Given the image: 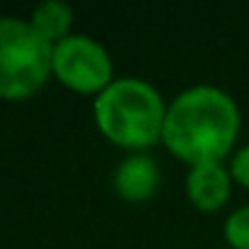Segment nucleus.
<instances>
[{
  "label": "nucleus",
  "mask_w": 249,
  "mask_h": 249,
  "mask_svg": "<svg viewBox=\"0 0 249 249\" xmlns=\"http://www.w3.org/2000/svg\"><path fill=\"white\" fill-rule=\"evenodd\" d=\"M242 130L237 100L210 83L181 90L166 107L161 144L186 166L227 161Z\"/></svg>",
  "instance_id": "obj_1"
},
{
  "label": "nucleus",
  "mask_w": 249,
  "mask_h": 249,
  "mask_svg": "<svg viewBox=\"0 0 249 249\" xmlns=\"http://www.w3.org/2000/svg\"><path fill=\"white\" fill-rule=\"evenodd\" d=\"M169 103L144 78H115L93 98V120L98 132L127 154L149 152L161 144Z\"/></svg>",
  "instance_id": "obj_2"
},
{
  "label": "nucleus",
  "mask_w": 249,
  "mask_h": 249,
  "mask_svg": "<svg viewBox=\"0 0 249 249\" xmlns=\"http://www.w3.org/2000/svg\"><path fill=\"white\" fill-rule=\"evenodd\" d=\"M52 78V44L27 20L0 18V100L35 98Z\"/></svg>",
  "instance_id": "obj_3"
},
{
  "label": "nucleus",
  "mask_w": 249,
  "mask_h": 249,
  "mask_svg": "<svg viewBox=\"0 0 249 249\" xmlns=\"http://www.w3.org/2000/svg\"><path fill=\"white\" fill-rule=\"evenodd\" d=\"M52 78L78 95H100L117 76L110 52L90 35L73 32L52 47Z\"/></svg>",
  "instance_id": "obj_4"
},
{
  "label": "nucleus",
  "mask_w": 249,
  "mask_h": 249,
  "mask_svg": "<svg viewBox=\"0 0 249 249\" xmlns=\"http://www.w3.org/2000/svg\"><path fill=\"white\" fill-rule=\"evenodd\" d=\"M161 188V166L149 152L127 154L112 171V191L120 200L142 205L157 198Z\"/></svg>",
  "instance_id": "obj_5"
},
{
  "label": "nucleus",
  "mask_w": 249,
  "mask_h": 249,
  "mask_svg": "<svg viewBox=\"0 0 249 249\" xmlns=\"http://www.w3.org/2000/svg\"><path fill=\"white\" fill-rule=\"evenodd\" d=\"M183 186H186L188 203L198 213L213 215L230 203L234 181L230 176L227 161H205V164L188 166Z\"/></svg>",
  "instance_id": "obj_6"
},
{
  "label": "nucleus",
  "mask_w": 249,
  "mask_h": 249,
  "mask_svg": "<svg viewBox=\"0 0 249 249\" xmlns=\"http://www.w3.org/2000/svg\"><path fill=\"white\" fill-rule=\"evenodd\" d=\"M27 22L32 25V30L47 42V44H59L61 39L71 37V27H73V8L61 0H47L39 3L32 15L27 18Z\"/></svg>",
  "instance_id": "obj_7"
},
{
  "label": "nucleus",
  "mask_w": 249,
  "mask_h": 249,
  "mask_svg": "<svg viewBox=\"0 0 249 249\" xmlns=\"http://www.w3.org/2000/svg\"><path fill=\"white\" fill-rule=\"evenodd\" d=\"M222 239L227 249H249V203L225 217Z\"/></svg>",
  "instance_id": "obj_8"
},
{
  "label": "nucleus",
  "mask_w": 249,
  "mask_h": 249,
  "mask_svg": "<svg viewBox=\"0 0 249 249\" xmlns=\"http://www.w3.org/2000/svg\"><path fill=\"white\" fill-rule=\"evenodd\" d=\"M227 169H230L232 181L249 191V144H244V147L232 152V157L227 161Z\"/></svg>",
  "instance_id": "obj_9"
},
{
  "label": "nucleus",
  "mask_w": 249,
  "mask_h": 249,
  "mask_svg": "<svg viewBox=\"0 0 249 249\" xmlns=\"http://www.w3.org/2000/svg\"><path fill=\"white\" fill-rule=\"evenodd\" d=\"M220 249H227V247H220Z\"/></svg>",
  "instance_id": "obj_10"
}]
</instances>
